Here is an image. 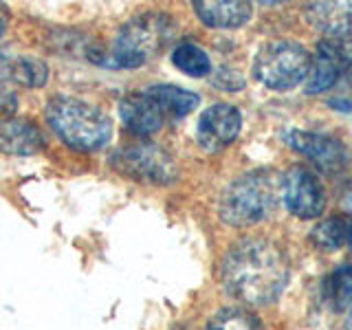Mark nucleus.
Here are the masks:
<instances>
[{
	"label": "nucleus",
	"mask_w": 352,
	"mask_h": 330,
	"mask_svg": "<svg viewBox=\"0 0 352 330\" xmlns=\"http://www.w3.org/2000/svg\"><path fill=\"white\" fill-rule=\"evenodd\" d=\"M350 220L352 216L335 214L322 220V223H317L315 229L311 231L313 245L324 251H335V249L346 247L350 240Z\"/></svg>",
	"instance_id": "17"
},
{
	"label": "nucleus",
	"mask_w": 352,
	"mask_h": 330,
	"mask_svg": "<svg viewBox=\"0 0 352 330\" xmlns=\"http://www.w3.org/2000/svg\"><path fill=\"white\" fill-rule=\"evenodd\" d=\"M291 267L284 251L262 238H247L231 247L223 260L220 280L227 293L249 306H267L286 289Z\"/></svg>",
	"instance_id": "1"
},
{
	"label": "nucleus",
	"mask_w": 352,
	"mask_h": 330,
	"mask_svg": "<svg viewBox=\"0 0 352 330\" xmlns=\"http://www.w3.org/2000/svg\"><path fill=\"white\" fill-rule=\"evenodd\" d=\"M42 130L29 119L22 117H0V154H11V157H31L44 150Z\"/></svg>",
	"instance_id": "13"
},
{
	"label": "nucleus",
	"mask_w": 352,
	"mask_h": 330,
	"mask_svg": "<svg viewBox=\"0 0 352 330\" xmlns=\"http://www.w3.org/2000/svg\"><path fill=\"white\" fill-rule=\"evenodd\" d=\"M304 14L326 38L352 36V0H308Z\"/></svg>",
	"instance_id": "11"
},
{
	"label": "nucleus",
	"mask_w": 352,
	"mask_h": 330,
	"mask_svg": "<svg viewBox=\"0 0 352 330\" xmlns=\"http://www.w3.org/2000/svg\"><path fill=\"white\" fill-rule=\"evenodd\" d=\"M174 38V22L163 14H141L132 18L113 44V49L104 51L102 66L113 69H139L148 60L168 47Z\"/></svg>",
	"instance_id": "4"
},
{
	"label": "nucleus",
	"mask_w": 352,
	"mask_h": 330,
	"mask_svg": "<svg viewBox=\"0 0 352 330\" xmlns=\"http://www.w3.org/2000/svg\"><path fill=\"white\" fill-rule=\"evenodd\" d=\"M284 141L324 172H341L350 159L344 143L330 135H322V132L293 128L284 132Z\"/></svg>",
	"instance_id": "9"
},
{
	"label": "nucleus",
	"mask_w": 352,
	"mask_h": 330,
	"mask_svg": "<svg viewBox=\"0 0 352 330\" xmlns=\"http://www.w3.org/2000/svg\"><path fill=\"white\" fill-rule=\"evenodd\" d=\"M352 71V36L348 38H326L319 42L311 58V69L306 75L308 93H324L333 88L341 77Z\"/></svg>",
	"instance_id": "7"
},
{
	"label": "nucleus",
	"mask_w": 352,
	"mask_h": 330,
	"mask_svg": "<svg viewBox=\"0 0 352 330\" xmlns=\"http://www.w3.org/2000/svg\"><path fill=\"white\" fill-rule=\"evenodd\" d=\"M192 7L212 29H238L251 18V0H192Z\"/></svg>",
	"instance_id": "14"
},
{
	"label": "nucleus",
	"mask_w": 352,
	"mask_h": 330,
	"mask_svg": "<svg viewBox=\"0 0 352 330\" xmlns=\"http://www.w3.org/2000/svg\"><path fill=\"white\" fill-rule=\"evenodd\" d=\"M326 304L333 308L335 313H344L352 306V264L335 269L324 280L322 286Z\"/></svg>",
	"instance_id": "18"
},
{
	"label": "nucleus",
	"mask_w": 352,
	"mask_h": 330,
	"mask_svg": "<svg viewBox=\"0 0 352 330\" xmlns=\"http://www.w3.org/2000/svg\"><path fill=\"white\" fill-rule=\"evenodd\" d=\"M253 3H260V5H280L284 0H253Z\"/></svg>",
	"instance_id": "24"
},
{
	"label": "nucleus",
	"mask_w": 352,
	"mask_h": 330,
	"mask_svg": "<svg viewBox=\"0 0 352 330\" xmlns=\"http://www.w3.org/2000/svg\"><path fill=\"white\" fill-rule=\"evenodd\" d=\"M113 168L135 179L139 183H152V185H168L176 181V163L157 143L150 141H137V143H126L121 146L113 159Z\"/></svg>",
	"instance_id": "6"
},
{
	"label": "nucleus",
	"mask_w": 352,
	"mask_h": 330,
	"mask_svg": "<svg viewBox=\"0 0 352 330\" xmlns=\"http://www.w3.org/2000/svg\"><path fill=\"white\" fill-rule=\"evenodd\" d=\"M348 247H352V220H350V240H348Z\"/></svg>",
	"instance_id": "25"
},
{
	"label": "nucleus",
	"mask_w": 352,
	"mask_h": 330,
	"mask_svg": "<svg viewBox=\"0 0 352 330\" xmlns=\"http://www.w3.org/2000/svg\"><path fill=\"white\" fill-rule=\"evenodd\" d=\"M260 319L253 317L247 311H238V308H223L212 322L209 328H258Z\"/></svg>",
	"instance_id": "20"
},
{
	"label": "nucleus",
	"mask_w": 352,
	"mask_h": 330,
	"mask_svg": "<svg viewBox=\"0 0 352 330\" xmlns=\"http://www.w3.org/2000/svg\"><path fill=\"white\" fill-rule=\"evenodd\" d=\"M7 25H9V9H7V5L3 3V0H0V38L5 36Z\"/></svg>",
	"instance_id": "22"
},
{
	"label": "nucleus",
	"mask_w": 352,
	"mask_h": 330,
	"mask_svg": "<svg viewBox=\"0 0 352 330\" xmlns=\"http://www.w3.org/2000/svg\"><path fill=\"white\" fill-rule=\"evenodd\" d=\"M172 64L181 73L190 75V77H205V75H209V71H212L209 55L192 42L176 44L172 51Z\"/></svg>",
	"instance_id": "19"
},
{
	"label": "nucleus",
	"mask_w": 352,
	"mask_h": 330,
	"mask_svg": "<svg viewBox=\"0 0 352 330\" xmlns=\"http://www.w3.org/2000/svg\"><path fill=\"white\" fill-rule=\"evenodd\" d=\"M330 106L337 108V110H344V113H352V102H341V99H335V102H330Z\"/></svg>",
	"instance_id": "23"
},
{
	"label": "nucleus",
	"mask_w": 352,
	"mask_h": 330,
	"mask_svg": "<svg viewBox=\"0 0 352 330\" xmlns=\"http://www.w3.org/2000/svg\"><path fill=\"white\" fill-rule=\"evenodd\" d=\"M282 181L269 170L238 176L220 196V218L231 227H251L269 218L278 207Z\"/></svg>",
	"instance_id": "3"
},
{
	"label": "nucleus",
	"mask_w": 352,
	"mask_h": 330,
	"mask_svg": "<svg viewBox=\"0 0 352 330\" xmlns=\"http://www.w3.org/2000/svg\"><path fill=\"white\" fill-rule=\"evenodd\" d=\"M348 326L352 328V306H350V315H348Z\"/></svg>",
	"instance_id": "26"
},
{
	"label": "nucleus",
	"mask_w": 352,
	"mask_h": 330,
	"mask_svg": "<svg viewBox=\"0 0 352 330\" xmlns=\"http://www.w3.org/2000/svg\"><path fill=\"white\" fill-rule=\"evenodd\" d=\"M154 102L159 104L165 117L172 119H181L185 115H190L192 110L198 106V95L192 91H185V88L172 86V84H157L150 86L146 91Z\"/></svg>",
	"instance_id": "16"
},
{
	"label": "nucleus",
	"mask_w": 352,
	"mask_h": 330,
	"mask_svg": "<svg viewBox=\"0 0 352 330\" xmlns=\"http://www.w3.org/2000/svg\"><path fill=\"white\" fill-rule=\"evenodd\" d=\"M47 121L55 135L77 152L102 150L113 137L110 117L102 108L77 97H53L47 104Z\"/></svg>",
	"instance_id": "2"
},
{
	"label": "nucleus",
	"mask_w": 352,
	"mask_h": 330,
	"mask_svg": "<svg viewBox=\"0 0 352 330\" xmlns=\"http://www.w3.org/2000/svg\"><path fill=\"white\" fill-rule=\"evenodd\" d=\"M18 106V99H16V93L11 91V88L0 80V117L3 115H11Z\"/></svg>",
	"instance_id": "21"
},
{
	"label": "nucleus",
	"mask_w": 352,
	"mask_h": 330,
	"mask_svg": "<svg viewBox=\"0 0 352 330\" xmlns=\"http://www.w3.org/2000/svg\"><path fill=\"white\" fill-rule=\"evenodd\" d=\"M282 198L286 209L304 220H313L324 214L326 192L317 174L302 165H295L282 179Z\"/></svg>",
	"instance_id": "8"
},
{
	"label": "nucleus",
	"mask_w": 352,
	"mask_h": 330,
	"mask_svg": "<svg viewBox=\"0 0 352 330\" xmlns=\"http://www.w3.org/2000/svg\"><path fill=\"white\" fill-rule=\"evenodd\" d=\"M311 69V55L297 42H269L253 60V75L271 91H291L302 84Z\"/></svg>",
	"instance_id": "5"
},
{
	"label": "nucleus",
	"mask_w": 352,
	"mask_h": 330,
	"mask_svg": "<svg viewBox=\"0 0 352 330\" xmlns=\"http://www.w3.org/2000/svg\"><path fill=\"white\" fill-rule=\"evenodd\" d=\"M119 115L124 126L137 137H150L157 135L165 124V115L159 104L143 91V93H130L121 99Z\"/></svg>",
	"instance_id": "12"
},
{
	"label": "nucleus",
	"mask_w": 352,
	"mask_h": 330,
	"mask_svg": "<svg viewBox=\"0 0 352 330\" xmlns=\"http://www.w3.org/2000/svg\"><path fill=\"white\" fill-rule=\"evenodd\" d=\"M242 128V115L236 106L214 104L198 119V143L207 152H218L234 143Z\"/></svg>",
	"instance_id": "10"
},
{
	"label": "nucleus",
	"mask_w": 352,
	"mask_h": 330,
	"mask_svg": "<svg viewBox=\"0 0 352 330\" xmlns=\"http://www.w3.org/2000/svg\"><path fill=\"white\" fill-rule=\"evenodd\" d=\"M0 73L5 80L25 88H40L49 80V66L36 58H3Z\"/></svg>",
	"instance_id": "15"
}]
</instances>
